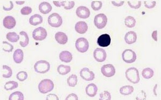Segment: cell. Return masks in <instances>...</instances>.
<instances>
[{"mask_svg":"<svg viewBox=\"0 0 161 100\" xmlns=\"http://www.w3.org/2000/svg\"><path fill=\"white\" fill-rule=\"evenodd\" d=\"M145 7L148 9H152L155 7L156 2L155 1H145L144 2Z\"/></svg>","mask_w":161,"mask_h":100,"instance_id":"40","label":"cell"},{"mask_svg":"<svg viewBox=\"0 0 161 100\" xmlns=\"http://www.w3.org/2000/svg\"><path fill=\"white\" fill-rule=\"evenodd\" d=\"M77 83V77L76 75H71L67 79V84L70 87H75Z\"/></svg>","mask_w":161,"mask_h":100,"instance_id":"33","label":"cell"},{"mask_svg":"<svg viewBox=\"0 0 161 100\" xmlns=\"http://www.w3.org/2000/svg\"><path fill=\"white\" fill-rule=\"evenodd\" d=\"M54 87L53 82L48 79L42 80L38 85L39 91L42 94H46L53 90Z\"/></svg>","mask_w":161,"mask_h":100,"instance_id":"2","label":"cell"},{"mask_svg":"<svg viewBox=\"0 0 161 100\" xmlns=\"http://www.w3.org/2000/svg\"><path fill=\"white\" fill-rule=\"evenodd\" d=\"M46 100H59V98L55 94H49L46 97Z\"/></svg>","mask_w":161,"mask_h":100,"instance_id":"44","label":"cell"},{"mask_svg":"<svg viewBox=\"0 0 161 100\" xmlns=\"http://www.w3.org/2000/svg\"><path fill=\"white\" fill-rule=\"evenodd\" d=\"M47 35V33L46 29L41 27L35 29L32 33V37L33 39L38 41L44 40L46 38Z\"/></svg>","mask_w":161,"mask_h":100,"instance_id":"8","label":"cell"},{"mask_svg":"<svg viewBox=\"0 0 161 100\" xmlns=\"http://www.w3.org/2000/svg\"><path fill=\"white\" fill-rule=\"evenodd\" d=\"M53 3L57 7L63 6L66 10L71 9L75 6V2L73 1H54Z\"/></svg>","mask_w":161,"mask_h":100,"instance_id":"12","label":"cell"},{"mask_svg":"<svg viewBox=\"0 0 161 100\" xmlns=\"http://www.w3.org/2000/svg\"><path fill=\"white\" fill-rule=\"evenodd\" d=\"M2 77L4 78H10L13 75V71L11 68L6 65L2 66Z\"/></svg>","mask_w":161,"mask_h":100,"instance_id":"26","label":"cell"},{"mask_svg":"<svg viewBox=\"0 0 161 100\" xmlns=\"http://www.w3.org/2000/svg\"><path fill=\"white\" fill-rule=\"evenodd\" d=\"M4 27L8 29H11L15 27L16 25V21L12 16H7L4 18L3 21Z\"/></svg>","mask_w":161,"mask_h":100,"instance_id":"15","label":"cell"},{"mask_svg":"<svg viewBox=\"0 0 161 100\" xmlns=\"http://www.w3.org/2000/svg\"><path fill=\"white\" fill-rule=\"evenodd\" d=\"M137 40V35L134 31H128L125 36V40L127 44H132L136 43Z\"/></svg>","mask_w":161,"mask_h":100,"instance_id":"16","label":"cell"},{"mask_svg":"<svg viewBox=\"0 0 161 100\" xmlns=\"http://www.w3.org/2000/svg\"><path fill=\"white\" fill-rule=\"evenodd\" d=\"M107 22V17L103 13H100L96 15L94 18V24L98 29H101L104 28L106 26Z\"/></svg>","mask_w":161,"mask_h":100,"instance_id":"6","label":"cell"},{"mask_svg":"<svg viewBox=\"0 0 161 100\" xmlns=\"http://www.w3.org/2000/svg\"><path fill=\"white\" fill-rule=\"evenodd\" d=\"M125 24L128 28H133L136 25V19L132 16H127L125 19Z\"/></svg>","mask_w":161,"mask_h":100,"instance_id":"30","label":"cell"},{"mask_svg":"<svg viewBox=\"0 0 161 100\" xmlns=\"http://www.w3.org/2000/svg\"><path fill=\"white\" fill-rule=\"evenodd\" d=\"M88 25L84 21H79L75 25V31L80 34H84L88 31Z\"/></svg>","mask_w":161,"mask_h":100,"instance_id":"17","label":"cell"},{"mask_svg":"<svg viewBox=\"0 0 161 100\" xmlns=\"http://www.w3.org/2000/svg\"><path fill=\"white\" fill-rule=\"evenodd\" d=\"M17 4H19V5H22L23 4L25 3L24 1H16Z\"/></svg>","mask_w":161,"mask_h":100,"instance_id":"46","label":"cell"},{"mask_svg":"<svg viewBox=\"0 0 161 100\" xmlns=\"http://www.w3.org/2000/svg\"><path fill=\"white\" fill-rule=\"evenodd\" d=\"M76 13L77 16L80 18L86 19L90 16V12L88 7L84 6H80L77 7Z\"/></svg>","mask_w":161,"mask_h":100,"instance_id":"14","label":"cell"},{"mask_svg":"<svg viewBox=\"0 0 161 100\" xmlns=\"http://www.w3.org/2000/svg\"><path fill=\"white\" fill-rule=\"evenodd\" d=\"M78 97L76 94H75V93H71L70 94L68 95L67 97H66L65 100H78Z\"/></svg>","mask_w":161,"mask_h":100,"instance_id":"43","label":"cell"},{"mask_svg":"<svg viewBox=\"0 0 161 100\" xmlns=\"http://www.w3.org/2000/svg\"><path fill=\"white\" fill-rule=\"evenodd\" d=\"M59 58L62 62L69 63L73 59V55L69 51H64L60 53Z\"/></svg>","mask_w":161,"mask_h":100,"instance_id":"20","label":"cell"},{"mask_svg":"<svg viewBox=\"0 0 161 100\" xmlns=\"http://www.w3.org/2000/svg\"><path fill=\"white\" fill-rule=\"evenodd\" d=\"M34 69L37 73L45 74L50 70V63L45 60H40L35 64Z\"/></svg>","mask_w":161,"mask_h":100,"instance_id":"3","label":"cell"},{"mask_svg":"<svg viewBox=\"0 0 161 100\" xmlns=\"http://www.w3.org/2000/svg\"><path fill=\"white\" fill-rule=\"evenodd\" d=\"M9 100H24V95L19 91H16L10 94Z\"/></svg>","mask_w":161,"mask_h":100,"instance_id":"31","label":"cell"},{"mask_svg":"<svg viewBox=\"0 0 161 100\" xmlns=\"http://www.w3.org/2000/svg\"><path fill=\"white\" fill-rule=\"evenodd\" d=\"M101 72L104 76L106 77H111L115 75V68L111 64H105L101 68Z\"/></svg>","mask_w":161,"mask_h":100,"instance_id":"9","label":"cell"},{"mask_svg":"<svg viewBox=\"0 0 161 100\" xmlns=\"http://www.w3.org/2000/svg\"><path fill=\"white\" fill-rule=\"evenodd\" d=\"M120 93L125 96L131 94L134 92V88L130 85L124 86L120 88Z\"/></svg>","mask_w":161,"mask_h":100,"instance_id":"25","label":"cell"},{"mask_svg":"<svg viewBox=\"0 0 161 100\" xmlns=\"http://www.w3.org/2000/svg\"><path fill=\"white\" fill-rule=\"evenodd\" d=\"M6 38L10 42L15 43L19 41V40L20 39V37L19 35L15 32H9L6 35Z\"/></svg>","mask_w":161,"mask_h":100,"instance_id":"28","label":"cell"},{"mask_svg":"<svg viewBox=\"0 0 161 100\" xmlns=\"http://www.w3.org/2000/svg\"><path fill=\"white\" fill-rule=\"evenodd\" d=\"M111 95L108 91H105L99 95V100H111Z\"/></svg>","mask_w":161,"mask_h":100,"instance_id":"38","label":"cell"},{"mask_svg":"<svg viewBox=\"0 0 161 100\" xmlns=\"http://www.w3.org/2000/svg\"><path fill=\"white\" fill-rule=\"evenodd\" d=\"M125 75L127 79L133 84L139 83L140 80L139 72L136 68L130 67L127 69Z\"/></svg>","mask_w":161,"mask_h":100,"instance_id":"1","label":"cell"},{"mask_svg":"<svg viewBox=\"0 0 161 100\" xmlns=\"http://www.w3.org/2000/svg\"><path fill=\"white\" fill-rule=\"evenodd\" d=\"M80 76L83 79L86 81H92L95 78V74L87 68H84L80 70Z\"/></svg>","mask_w":161,"mask_h":100,"instance_id":"13","label":"cell"},{"mask_svg":"<svg viewBox=\"0 0 161 100\" xmlns=\"http://www.w3.org/2000/svg\"><path fill=\"white\" fill-rule=\"evenodd\" d=\"M147 98L146 93L143 90H141L137 93L136 100H146Z\"/></svg>","mask_w":161,"mask_h":100,"instance_id":"39","label":"cell"},{"mask_svg":"<svg viewBox=\"0 0 161 100\" xmlns=\"http://www.w3.org/2000/svg\"><path fill=\"white\" fill-rule=\"evenodd\" d=\"M154 70L150 68H146L143 69L142 71V76L143 78L146 79H149L152 78L154 76Z\"/></svg>","mask_w":161,"mask_h":100,"instance_id":"27","label":"cell"},{"mask_svg":"<svg viewBox=\"0 0 161 100\" xmlns=\"http://www.w3.org/2000/svg\"><path fill=\"white\" fill-rule=\"evenodd\" d=\"M52 9V7L49 3L46 2H42L39 6V10L40 12L46 15L50 13Z\"/></svg>","mask_w":161,"mask_h":100,"instance_id":"21","label":"cell"},{"mask_svg":"<svg viewBox=\"0 0 161 100\" xmlns=\"http://www.w3.org/2000/svg\"><path fill=\"white\" fill-rule=\"evenodd\" d=\"M48 23L53 27H60L62 24V17L57 13H53L48 17Z\"/></svg>","mask_w":161,"mask_h":100,"instance_id":"4","label":"cell"},{"mask_svg":"<svg viewBox=\"0 0 161 100\" xmlns=\"http://www.w3.org/2000/svg\"><path fill=\"white\" fill-rule=\"evenodd\" d=\"M122 58L127 64H132L136 60V55L132 50H125L122 53Z\"/></svg>","mask_w":161,"mask_h":100,"instance_id":"5","label":"cell"},{"mask_svg":"<svg viewBox=\"0 0 161 100\" xmlns=\"http://www.w3.org/2000/svg\"><path fill=\"white\" fill-rule=\"evenodd\" d=\"M102 7V2L99 1H93L92 2V9L94 11H98Z\"/></svg>","mask_w":161,"mask_h":100,"instance_id":"37","label":"cell"},{"mask_svg":"<svg viewBox=\"0 0 161 100\" xmlns=\"http://www.w3.org/2000/svg\"><path fill=\"white\" fill-rule=\"evenodd\" d=\"M20 35V42L19 44L22 47H26L29 43V38L28 35L25 31H22L19 33Z\"/></svg>","mask_w":161,"mask_h":100,"instance_id":"22","label":"cell"},{"mask_svg":"<svg viewBox=\"0 0 161 100\" xmlns=\"http://www.w3.org/2000/svg\"><path fill=\"white\" fill-rule=\"evenodd\" d=\"M75 47L80 53H84L89 49V42L86 38L80 37L77 39L75 43Z\"/></svg>","mask_w":161,"mask_h":100,"instance_id":"7","label":"cell"},{"mask_svg":"<svg viewBox=\"0 0 161 100\" xmlns=\"http://www.w3.org/2000/svg\"><path fill=\"white\" fill-rule=\"evenodd\" d=\"M106 52L101 48H97L93 52V57L97 62H104L106 60Z\"/></svg>","mask_w":161,"mask_h":100,"instance_id":"11","label":"cell"},{"mask_svg":"<svg viewBox=\"0 0 161 100\" xmlns=\"http://www.w3.org/2000/svg\"><path fill=\"white\" fill-rule=\"evenodd\" d=\"M43 21V19L42 16L39 14H36L30 17L29 19L30 24L31 25L37 26L42 24Z\"/></svg>","mask_w":161,"mask_h":100,"instance_id":"24","label":"cell"},{"mask_svg":"<svg viewBox=\"0 0 161 100\" xmlns=\"http://www.w3.org/2000/svg\"><path fill=\"white\" fill-rule=\"evenodd\" d=\"M128 4L131 8L134 9H137L141 7V1L139 0H131V1H128Z\"/></svg>","mask_w":161,"mask_h":100,"instance_id":"34","label":"cell"},{"mask_svg":"<svg viewBox=\"0 0 161 100\" xmlns=\"http://www.w3.org/2000/svg\"><path fill=\"white\" fill-rule=\"evenodd\" d=\"M24 58V53L21 49H17L14 52L13 55V58L16 64H20L23 60Z\"/></svg>","mask_w":161,"mask_h":100,"instance_id":"23","label":"cell"},{"mask_svg":"<svg viewBox=\"0 0 161 100\" xmlns=\"http://www.w3.org/2000/svg\"><path fill=\"white\" fill-rule=\"evenodd\" d=\"M14 7V4L12 1H9V3L7 4H4L3 6V9L5 11H10L11 9H13Z\"/></svg>","mask_w":161,"mask_h":100,"instance_id":"42","label":"cell"},{"mask_svg":"<svg viewBox=\"0 0 161 100\" xmlns=\"http://www.w3.org/2000/svg\"><path fill=\"white\" fill-rule=\"evenodd\" d=\"M111 2L114 6L117 7H121V6H123V4H124V1H120V0H118V1H112Z\"/></svg>","mask_w":161,"mask_h":100,"instance_id":"45","label":"cell"},{"mask_svg":"<svg viewBox=\"0 0 161 100\" xmlns=\"http://www.w3.org/2000/svg\"><path fill=\"white\" fill-rule=\"evenodd\" d=\"M57 70L60 75H65L69 73L71 70V68L69 66L61 64L58 67Z\"/></svg>","mask_w":161,"mask_h":100,"instance_id":"29","label":"cell"},{"mask_svg":"<svg viewBox=\"0 0 161 100\" xmlns=\"http://www.w3.org/2000/svg\"><path fill=\"white\" fill-rule=\"evenodd\" d=\"M20 12L23 15H29L32 12V9L29 7H25L20 10Z\"/></svg>","mask_w":161,"mask_h":100,"instance_id":"41","label":"cell"},{"mask_svg":"<svg viewBox=\"0 0 161 100\" xmlns=\"http://www.w3.org/2000/svg\"><path fill=\"white\" fill-rule=\"evenodd\" d=\"M98 88L95 84L92 83L86 86V92L87 95L90 97H95L97 94Z\"/></svg>","mask_w":161,"mask_h":100,"instance_id":"18","label":"cell"},{"mask_svg":"<svg viewBox=\"0 0 161 100\" xmlns=\"http://www.w3.org/2000/svg\"><path fill=\"white\" fill-rule=\"evenodd\" d=\"M28 74L25 71H21L16 75V78L20 82H24L28 78Z\"/></svg>","mask_w":161,"mask_h":100,"instance_id":"36","label":"cell"},{"mask_svg":"<svg viewBox=\"0 0 161 100\" xmlns=\"http://www.w3.org/2000/svg\"><path fill=\"white\" fill-rule=\"evenodd\" d=\"M2 50L4 51H6L7 52H11L14 49V46L13 45L10 44L9 43L6 42V41H3L2 42Z\"/></svg>","mask_w":161,"mask_h":100,"instance_id":"35","label":"cell"},{"mask_svg":"<svg viewBox=\"0 0 161 100\" xmlns=\"http://www.w3.org/2000/svg\"><path fill=\"white\" fill-rule=\"evenodd\" d=\"M55 40L57 42L60 44L64 45L66 44L68 42V37L65 33L63 32H58L55 34Z\"/></svg>","mask_w":161,"mask_h":100,"instance_id":"19","label":"cell"},{"mask_svg":"<svg viewBox=\"0 0 161 100\" xmlns=\"http://www.w3.org/2000/svg\"><path fill=\"white\" fill-rule=\"evenodd\" d=\"M97 44L101 47H108L111 44V37L108 34L101 35L97 40Z\"/></svg>","mask_w":161,"mask_h":100,"instance_id":"10","label":"cell"},{"mask_svg":"<svg viewBox=\"0 0 161 100\" xmlns=\"http://www.w3.org/2000/svg\"><path fill=\"white\" fill-rule=\"evenodd\" d=\"M19 84L18 83L15 81H9L6 83V84L4 85V89L7 91H10V90H13L18 88Z\"/></svg>","mask_w":161,"mask_h":100,"instance_id":"32","label":"cell"}]
</instances>
